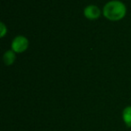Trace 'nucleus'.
<instances>
[{
	"label": "nucleus",
	"instance_id": "f257e3e1",
	"mask_svg": "<svg viewBox=\"0 0 131 131\" xmlns=\"http://www.w3.org/2000/svg\"><path fill=\"white\" fill-rule=\"evenodd\" d=\"M102 14L106 19L111 21L122 20L127 14V7L121 1L112 0L105 4L102 9Z\"/></svg>",
	"mask_w": 131,
	"mask_h": 131
},
{
	"label": "nucleus",
	"instance_id": "f03ea898",
	"mask_svg": "<svg viewBox=\"0 0 131 131\" xmlns=\"http://www.w3.org/2000/svg\"><path fill=\"white\" fill-rule=\"evenodd\" d=\"M29 40L23 36H17L13 39L11 48L14 53H23L28 48Z\"/></svg>",
	"mask_w": 131,
	"mask_h": 131
},
{
	"label": "nucleus",
	"instance_id": "7ed1b4c3",
	"mask_svg": "<svg viewBox=\"0 0 131 131\" xmlns=\"http://www.w3.org/2000/svg\"><path fill=\"white\" fill-rule=\"evenodd\" d=\"M101 9L99 8L97 5H87L85 8L84 9V17H86L88 20H97L101 16Z\"/></svg>",
	"mask_w": 131,
	"mask_h": 131
},
{
	"label": "nucleus",
	"instance_id": "20e7f679",
	"mask_svg": "<svg viewBox=\"0 0 131 131\" xmlns=\"http://www.w3.org/2000/svg\"><path fill=\"white\" fill-rule=\"evenodd\" d=\"M3 60L5 65H11L15 61V53L13 50H8L4 53Z\"/></svg>",
	"mask_w": 131,
	"mask_h": 131
},
{
	"label": "nucleus",
	"instance_id": "39448f33",
	"mask_svg": "<svg viewBox=\"0 0 131 131\" xmlns=\"http://www.w3.org/2000/svg\"><path fill=\"white\" fill-rule=\"evenodd\" d=\"M122 117H123V121L126 123L127 126L131 127V106L127 107L126 109H124Z\"/></svg>",
	"mask_w": 131,
	"mask_h": 131
},
{
	"label": "nucleus",
	"instance_id": "423d86ee",
	"mask_svg": "<svg viewBox=\"0 0 131 131\" xmlns=\"http://www.w3.org/2000/svg\"><path fill=\"white\" fill-rule=\"evenodd\" d=\"M0 29H1V34H0V37H1V38H4L7 32V28L4 23H0Z\"/></svg>",
	"mask_w": 131,
	"mask_h": 131
}]
</instances>
